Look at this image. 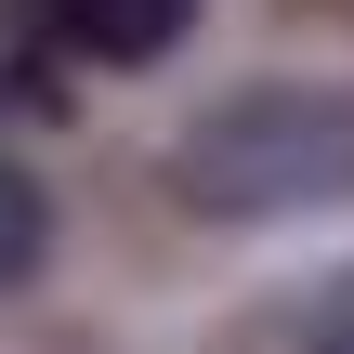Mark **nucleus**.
Returning a JSON list of instances; mask_svg holds the SVG:
<instances>
[{
    "label": "nucleus",
    "mask_w": 354,
    "mask_h": 354,
    "mask_svg": "<svg viewBox=\"0 0 354 354\" xmlns=\"http://www.w3.org/2000/svg\"><path fill=\"white\" fill-rule=\"evenodd\" d=\"M53 26H66V53H92V66H158V53L197 26V0H53Z\"/></svg>",
    "instance_id": "2"
},
{
    "label": "nucleus",
    "mask_w": 354,
    "mask_h": 354,
    "mask_svg": "<svg viewBox=\"0 0 354 354\" xmlns=\"http://www.w3.org/2000/svg\"><path fill=\"white\" fill-rule=\"evenodd\" d=\"M158 197L197 223H302L354 197V79H250L184 118Z\"/></svg>",
    "instance_id": "1"
},
{
    "label": "nucleus",
    "mask_w": 354,
    "mask_h": 354,
    "mask_svg": "<svg viewBox=\"0 0 354 354\" xmlns=\"http://www.w3.org/2000/svg\"><path fill=\"white\" fill-rule=\"evenodd\" d=\"M328 354H354V328H328Z\"/></svg>",
    "instance_id": "4"
},
{
    "label": "nucleus",
    "mask_w": 354,
    "mask_h": 354,
    "mask_svg": "<svg viewBox=\"0 0 354 354\" xmlns=\"http://www.w3.org/2000/svg\"><path fill=\"white\" fill-rule=\"evenodd\" d=\"M39 250H53V197H39V171L0 145V289H26Z\"/></svg>",
    "instance_id": "3"
}]
</instances>
